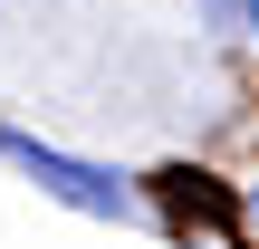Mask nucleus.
I'll list each match as a JSON object with an SVG mask.
<instances>
[{
	"label": "nucleus",
	"instance_id": "1",
	"mask_svg": "<svg viewBox=\"0 0 259 249\" xmlns=\"http://www.w3.org/2000/svg\"><path fill=\"white\" fill-rule=\"evenodd\" d=\"M0 154L38 182V192H58L67 211H96V221H125L135 211V192L115 182V173H96V163H77V154H58V144H38V134H19V125H0Z\"/></svg>",
	"mask_w": 259,
	"mask_h": 249
},
{
	"label": "nucleus",
	"instance_id": "2",
	"mask_svg": "<svg viewBox=\"0 0 259 249\" xmlns=\"http://www.w3.org/2000/svg\"><path fill=\"white\" fill-rule=\"evenodd\" d=\"M163 192H173V211H192V221H231V202L211 192V173H163Z\"/></svg>",
	"mask_w": 259,
	"mask_h": 249
},
{
	"label": "nucleus",
	"instance_id": "3",
	"mask_svg": "<svg viewBox=\"0 0 259 249\" xmlns=\"http://www.w3.org/2000/svg\"><path fill=\"white\" fill-rule=\"evenodd\" d=\"M211 10H221V19H231V10H240V0H211ZM250 10H259V0H250Z\"/></svg>",
	"mask_w": 259,
	"mask_h": 249
},
{
	"label": "nucleus",
	"instance_id": "4",
	"mask_svg": "<svg viewBox=\"0 0 259 249\" xmlns=\"http://www.w3.org/2000/svg\"><path fill=\"white\" fill-rule=\"evenodd\" d=\"M240 211H250V230H259V192H250V202H240Z\"/></svg>",
	"mask_w": 259,
	"mask_h": 249
},
{
	"label": "nucleus",
	"instance_id": "5",
	"mask_svg": "<svg viewBox=\"0 0 259 249\" xmlns=\"http://www.w3.org/2000/svg\"><path fill=\"white\" fill-rule=\"evenodd\" d=\"M250 29H259V10H250Z\"/></svg>",
	"mask_w": 259,
	"mask_h": 249
}]
</instances>
